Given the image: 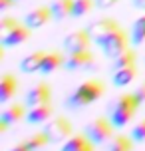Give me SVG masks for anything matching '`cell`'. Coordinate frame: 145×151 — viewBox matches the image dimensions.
Returning a JSON list of instances; mask_svg holds the SVG:
<instances>
[{"instance_id": "1", "label": "cell", "mask_w": 145, "mask_h": 151, "mask_svg": "<svg viewBox=\"0 0 145 151\" xmlns=\"http://www.w3.org/2000/svg\"><path fill=\"white\" fill-rule=\"evenodd\" d=\"M107 107H109L107 109V117L111 119V123L117 129H121L135 117V113L141 107V104L133 96V91H129V93H119Z\"/></svg>"}, {"instance_id": "2", "label": "cell", "mask_w": 145, "mask_h": 151, "mask_svg": "<svg viewBox=\"0 0 145 151\" xmlns=\"http://www.w3.org/2000/svg\"><path fill=\"white\" fill-rule=\"evenodd\" d=\"M103 83L99 80H85L84 83H80L76 90L72 91L66 99V106L70 109H82V107L92 106L93 101H98L101 96H103Z\"/></svg>"}, {"instance_id": "3", "label": "cell", "mask_w": 145, "mask_h": 151, "mask_svg": "<svg viewBox=\"0 0 145 151\" xmlns=\"http://www.w3.org/2000/svg\"><path fill=\"white\" fill-rule=\"evenodd\" d=\"M115 125L111 123V119L107 117V115H101V117H95L92 119L88 125H85V135L92 139L93 145H103L107 141H111L115 135Z\"/></svg>"}, {"instance_id": "4", "label": "cell", "mask_w": 145, "mask_h": 151, "mask_svg": "<svg viewBox=\"0 0 145 151\" xmlns=\"http://www.w3.org/2000/svg\"><path fill=\"white\" fill-rule=\"evenodd\" d=\"M46 135L50 137V143H64L74 135V125L64 115H54L52 119L44 125Z\"/></svg>"}, {"instance_id": "5", "label": "cell", "mask_w": 145, "mask_h": 151, "mask_svg": "<svg viewBox=\"0 0 145 151\" xmlns=\"http://www.w3.org/2000/svg\"><path fill=\"white\" fill-rule=\"evenodd\" d=\"M129 42H131V38H127V34L119 28V30H115L111 36H107L99 48L103 50V54H106L109 60H113L119 54H123L125 50H129Z\"/></svg>"}, {"instance_id": "6", "label": "cell", "mask_w": 145, "mask_h": 151, "mask_svg": "<svg viewBox=\"0 0 145 151\" xmlns=\"http://www.w3.org/2000/svg\"><path fill=\"white\" fill-rule=\"evenodd\" d=\"M115 30H119V24L115 22L113 18H107V16L93 20V22L88 26V32L92 34V40H93L98 46L103 44V40H106L107 36H111Z\"/></svg>"}, {"instance_id": "7", "label": "cell", "mask_w": 145, "mask_h": 151, "mask_svg": "<svg viewBox=\"0 0 145 151\" xmlns=\"http://www.w3.org/2000/svg\"><path fill=\"white\" fill-rule=\"evenodd\" d=\"M64 50L68 54L72 52H82V50H90V46L93 44L92 34L88 30H74L64 38Z\"/></svg>"}, {"instance_id": "8", "label": "cell", "mask_w": 145, "mask_h": 151, "mask_svg": "<svg viewBox=\"0 0 145 151\" xmlns=\"http://www.w3.org/2000/svg\"><path fill=\"white\" fill-rule=\"evenodd\" d=\"M48 101H52V86L48 82L34 83L30 90L26 91V96H24V104L28 107L40 106V104H48Z\"/></svg>"}, {"instance_id": "9", "label": "cell", "mask_w": 145, "mask_h": 151, "mask_svg": "<svg viewBox=\"0 0 145 151\" xmlns=\"http://www.w3.org/2000/svg\"><path fill=\"white\" fill-rule=\"evenodd\" d=\"M52 117H54L52 101L40 104V106H34V107H28V113H26V121H28L30 125H46Z\"/></svg>"}, {"instance_id": "10", "label": "cell", "mask_w": 145, "mask_h": 151, "mask_svg": "<svg viewBox=\"0 0 145 151\" xmlns=\"http://www.w3.org/2000/svg\"><path fill=\"white\" fill-rule=\"evenodd\" d=\"M52 18H54V14H52V8L50 6H38V8L30 10L28 14L24 16V24H26L30 30H38L44 24L50 22Z\"/></svg>"}, {"instance_id": "11", "label": "cell", "mask_w": 145, "mask_h": 151, "mask_svg": "<svg viewBox=\"0 0 145 151\" xmlns=\"http://www.w3.org/2000/svg\"><path fill=\"white\" fill-rule=\"evenodd\" d=\"M93 62H95V56H93L90 50H82V52L68 54L64 66L68 70H88V68L93 66Z\"/></svg>"}, {"instance_id": "12", "label": "cell", "mask_w": 145, "mask_h": 151, "mask_svg": "<svg viewBox=\"0 0 145 151\" xmlns=\"http://www.w3.org/2000/svg\"><path fill=\"white\" fill-rule=\"evenodd\" d=\"M28 38H30V28H28L26 24L18 22L10 32H6V34L0 36V42H2L4 48H14V46H20L22 42H26Z\"/></svg>"}, {"instance_id": "13", "label": "cell", "mask_w": 145, "mask_h": 151, "mask_svg": "<svg viewBox=\"0 0 145 151\" xmlns=\"http://www.w3.org/2000/svg\"><path fill=\"white\" fill-rule=\"evenodd\" d=\"M26 104H10L2 109L0 113V121L2 123H6V125H16V123H20L22 119H26Z\"/></svg>"}, {"instance_id": "14", "label": "cell", "mask_w": 145, "mask_h": 151, "mask_svg": "<svg viewBox=\"0 0 145 151\" xmlns=\"http://www.w3.org/2000/svg\"><path fill=\"white\" fill-rule=\"evenodd\" d=\"M60 151H95V145L85 133H78V135H72L68 141H64Z\"/></svg>"}, {"instance_id": "15", "label": "cell", "mask_w": 145, "mask_h": 151, "mask_svg": "<svg viewBox=\"0 0 145 151\" xmlns=\"http://www.w3.org/2000/svg\"><path fill=\"white\" fill-rule=\"evenodd\" d=\"M16 91H18V80L14 78V74H4L0 80V104L6 106L16 96Z\"/></svg>"}, {"instance_id": "16", "label": "cell", "mask_w": 145, "mask_h": 151, "mask_svg": "<svg viewBox=\"0 0 145 151\" xmlns=\"http://www.w3.org/2000/svg\"><path fill=\"white\" fill-rule=\"evenodd\" d=\"M44 58H46V52H42V50L28 54V56L20 62V70H22L24 74H36V72H40V70H42Z\"/></svg>"}, {"instance_id": "17", "label": "cell", "mask_w": 145, "mask_h": 151, "mask_svg": "<svg viewBox=\"0 0 145 151\" xmlns=\"http://www.w3.org/2000/svg\"><path fill=\"white\" fill-rule=\"evenodd\" d=\"M135 76H137V68L133 64V66H125V68H115L113 74H111V80H113V86L125 88L135 80Z\"/></svg>"}, {"instance_id": "18", "label": "cell", "mask_w": 145, "mask_h": 151, "mask_svg": "<svg viewBox=\"0 0 145 151\" xmlns=\"http://www.w3.org/2000/svg\"><path fill=\"white\" fill-rule=\"evenodd\" d=\"M64 62H66V56H64L62 52H58V50L46 52V58H44V64H42L40 74H44V76L52 74V72H56L60 66H64Z\"/></svg>"}, {"instance_id": "19", "label": "cell", "mask_w": 145, "mask_h": 151, "mask_svg": "<svg viewBox=\"0 0 145 151\" xmlns=\"http://www.w3.org/2000/svg\"><path fill=\"white\" fill-rule=\"evenodd\" d=\"M133 137L125 135V133H115L113 139L109 141V149L107 151H133Z\"/></svg>"}, {"instance_id": "20", "label": "cell", "mask_w": 145, "mask_h": 151, "mask_svg": "<svg viewBox=\"0 0 145 151\" xmlns=\"http://www.w3.org/2000/svg\"><path fill=\"white\" fill-rule=\"evenodd\" d=\"M52 14L56 20H64V18H68L72 16V8H74V0H54L52 4Z\"/></svg>"}, {"instance_id": "21", "label": "cell", "mask_w": 145, "mask_h": 151, "mask_svg": "<svg viewBox=\"0 0 145 151\" xmlns=\"http://www.w3.org/2000/svg\"><path fill=\"white\" fill-rule=\"evenodd\" d=\"M24 141H26L28 147H30V151H44L46 145L50 143V137H48L46 131L42 129V131H36V133H32L30 137H26Z\"/></svg>"}, {"instance_id": "22", "label": "cell", "mask_w": 145, "mask_h": 151, "mask_svg": "<svg viewBox=\"0 0 145 151\" xmlns=\"http://www.w3.org/2000/svg\"><path fill=\"white\" fill-rule=\"evenodd\" d=\"M143 42H145V14L139 16L131 26V44L141 46Z\"/></svg>"}, {"instance_id": "23", "label": "cell", "mask_w": 145, "mask_h": 151, "mask_svg": "<svg viewBox=\"0 0 145 151\" xmlns=\"http://www.w3.org/2000/svg\"><path fill=\"white\" fill-rule=\"evenodd\" d=\"M135 60H137V54L129 48V50H125L123 54H119L117 58H113L111 60V66H113V70L115 68H125V66H133Z\"/></svg>"}, {"instance_id": "24", "label": "cell", "mask_w": 145, "mask_h": 151, "mask_svg": "<svg viewBox=\"0 0 145 151\" xmlns=\"http://www.w3.org/2000/svg\"><path fill=\"white\" fill-rule=\"evenodd\" d=\"M95 0H74V8H72V16L74 18H80V16H85L90 10L93 8Z\"/></svg>"}, {"instance_id": "25", "label": "cell", "mask_w": 145, "mask_h": 151, "mask_svg": "<svg viewBox=\"0 0 145 151\" xmlns=\"http://www.w3.org/2000/svg\"><path fill=\"white\" fill-rule=\"evenodd\" d=\"M129 135L133 137L135 143H145V119H141L139 123H135V125L131 127Z\"/></svg>"}, {"instance_id": "26", "label": "cell", "mask_w": 145, "mask_h": 151, "mask_svg": "<svg viewBox=\"0 0 145 151\" xmlns=\"http://www.w3.org/2000/svg\"><path fill=\"white\" fill-rule=\"evenodd\" d=\"M16 24H18L16 18H12V16H2V18H0V36L6 34V32H10Z\"/></svg>"}, {"instance_id": "27", "label": "cell", "mask_w": 145, "mask_h": 151, "mask_svg": "<svg viewBox=\"0 0 145 151\" xmlns=\"http://www.w3.org/2000/svg\"><path fill=\"white\" fill-rule=\"evenodd\" d=\"M133 96H135V98H137V101L143 106V104H145V82H141L137 88L133 90Z\"/></svg>"}, {"instance_id": "28", "label": "cell", "mask_w": 145, "mask_h": 151, "mask_svg": "<svg viewBox=\"0 0 145 151\" xmlns=\"http://www.w3.org/2000/svg\"><path fill=\"white\" fill-rule=\"evenodd\" d=\"M117 2V0H95V6H99V8H111Z\"/></svg>"}, {"instance_id": "29", "label": "cell", "mask_w": 145, "mask_h": 151, "mask_svg": "<svg viewBox=\"0 0 145 151\" xmlns=\"http://www.w3.org/2000/svg\"><path fill=\"white\" fill-rule=\"evenodd\" d=\"M8 151H30V147L26 145V141H20V143H16V145H12Z\"/></svg>"}, {"instance_id": "30", "label": "cell", "mask_w": 145, "mask_h": 151, "mask_svg": "<svg viewBox=\"0 0 145 151\" xmlns=\"http://www.w3.org/2000/svg\"><path fill=\"white\" fill-rule=\"evenodd\" d=\"M12 4H14V0H0V12H6Z\"/></svg>"}, {"instance_id": "31", "label": "cell", "mask_w": 145, "mask_h": 151, "mask_svg": "<svg viewBox=\"0 0 145 151\" xmlns=\"http://www.w3.org/2000/svg\"><path fill=\"white\" fill-rule=\"evenodd\" d=\"M133 4H135L139 10H145V0H133Z\"/></svg>"}, {"instance_id": "32", "label": "cell", "mask_w": 145, "mask_h": 151, "mask_svg": "<svg viewBox=\"0 0 145 151\" xmlns=\"http://www.w3.org/2000/svg\"><path fill=\"white\" fill-rule=\"evenodd\" d=\"M14 2H16V0H14Z\"/></svg>"}]
</instances>
